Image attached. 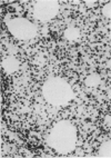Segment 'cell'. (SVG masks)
Here are the masks:
<instances>
[{
    "instance_id": "obj_1",
    "label": "cell",
    "mask_w": 111,
    "mask_h": 158,
    "mask_svg": "<svg viewBox=\"0 0 111 158\" xmlns=\"http://www.w3.org/2000/svg\"><path fill=\"white\" fill-rule=\"evenodd\" d=\"M77 143L76 128L68 122L57 124L49 136V144L59 152L67 154L74 149Z\"/></svg>"
},
{
    "instance_id": "obj_2",
    "label": "cell",
    "mask_w": 111,
    "mask_h": 158,
    "mask_svg": "<svg viewBox=\"0 0 111 158\" xmlns=\"http://www.w3.org/2000/svg\"><path fill=\"white\" fill-rule=\"evenodd\" d=\"M42 94L47 102L58 106L65 105L72 98L71 87L68 85V82L60 78L47 80L43 85Z\"/></svg>"
},
{
    "instance_id": "obj_3",
    "label": "cell",
    "mask_w": 111,
    "mask_h": 158,
    "mask_svg": "<svg viewBox=\"0 0 111 158\" xmlns=\"http://www.w3.org/2000/svg\"><path fill=\"white\" fill-rule=\"evenodd\" d=\"M9 31L18 39H30L37 34L36 26L25 18H14L7 21Z\"/></svg>"
},
{
    "instance_id": "obj_4",
    "label": "cell",
    "mask_w": 111,
    "mask_h": 158,
    "mask_svg": "<svg viewBox=\"0 0 111 158\" xmlns=\"http://www.w3.org/2000/svg\"><path fill=\"white\" fill-rule=\"evenodd\" d=\"M59 11V3L54 0L38 1L34 5V16L41 21H48L57 16Z\"/></svg>"
},
{
    "instance_id": "obj_5",
    "label": "cell",
    "mask_w": 111,
    "mask_h": 158,
    "mask_svg": "<svg viewBox=\"0 0 111 158\" xmlns=\"http://www.w3.org/2000/svg\"><path fill=\"white\" fill-rule=\"evenodd\" d=\"M18 67H19L18 60L14 59V57H8L7 59H5L2 61V68L8 73H11L14 71H16L18 69Z\"/></svg>"
},
{
    "instance_id": "obj_6",
    "label": "cell",
    "mask_w": 111,
    "mask_h": 158,
    "mask_svg": "<svg viewBox=\"0 0 111 158\" xmlns=\"http://www.w3.org/2000/svg\"><path fill=\"white\" fill-rule=\"evenodd\" d=\"M111 143L110 141H105V144L101 146L99 150V157H103V158H110L111 157Z\"/></svg>"
},
{
    "instance_id": "obj_7",
    "label": "cell",
    "mask_w": 111,
    "mask_h": 158,
    "mask_svg": "<svg viewBox=\"0 0 111 158\" xmlns=\"http://www.w3.org/2000/svg\"><path fill=\"white\" fill-rule=\"evenodd\" d=\"M65 37L69 40H76L79 38V30L77 28H68L65 31Z\"/></svg>"
},
{
    "instance_id": "obj_8",
    "label": "cell",
    "mask_w": 111,
    "mask_h": 158,
    "mask_svg": "<svg viewBox=\"0 0 111 158\" xmlns=\"http://www.w3.org/2000/svg\"><path fill=\"white\" fill-rule=\"evenodd\" d=\"M99 81H100V79L97 75H91V76H89L88 78L85 79V84H87V86H89V87L97 86L98 84H99Z\"/></svg>"
},
{
    "instance_id": "obj_9",
    "label": "cell",
    "mask_w": 111,
    "mask_h": 158,
    "mask_svg": "<svg viewBox=\"0 0 111 158\" xmlns=\"http://www.w3.org/2000/svg\"><path fill=\"white\" fill-rule=\"evenodd\" d=\"M102 12L107 18H110V16H111V5H110V2L107 3V5L103 7Z\"/></svg>"
},
{
    "instance_id": "obj_10",
    "label": "cell",
    "mask_w": 111,
    "mask_h": 158,
    "mask_svg": "<svg viewBox=\"0 0 111 158\" xmlns=\"http://www.w3.org/2000/svg\"><path fill=\"white\" fill-rule=\"evenodd\" d=\"M105 124L107 125V126H109L110 127V116H105Z\"/></svg>"
},
{
    "instance_id": "obj_11",
    "label": "cell",
    "mask_w": 111,
    "mask_h": 158,
    "mask_svg": "<svg viewBox=\"0 0 111 158\" xmlns=\"http://www.w3.org/2000/svg\"><path fill=\"white\" fill-rule=\"evenodd\" d=\"M94 3H96V1H93V0H92V1H85V5H87V6H89V7H90V6L92 7Z\"/></svg>"
}]
</instances>
